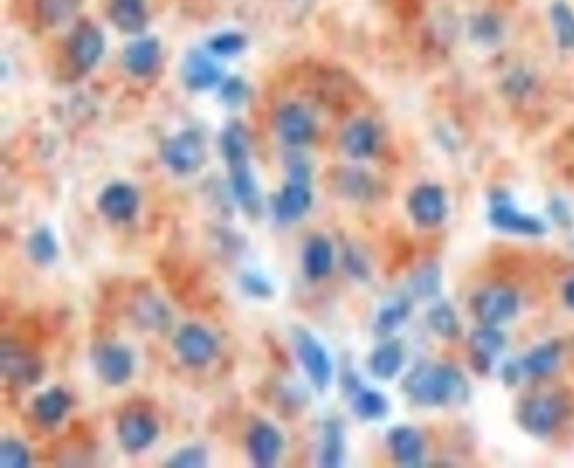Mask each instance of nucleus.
Instances as JSON below:
<instances>
[{
	"label": "nucleus",
	"instance_id": "f257e3e1",
	"mask_svg": "<svg viewBox=\"0 0 574 468\" xmlns=\"http://www.w3.org/2000/svg\"><path fill=\"white\" fill-rule=\"evenodd\" d=\"M221 149L231 174L236 201L250 216H260L261 194L256 186L250 165V137L241 123L234 122L229 125L221 137Z\"/></svg>",
	"mask_w": 574,
	"mask_h": 468
},
{
	"label": "nucleus",
	"instance_id": "f03ea898",
	"mask_svg": "<svg viewBox=\"0 0 574 468\" xmlns=\"http://www.w3.org/2000/svg\"><path fill=\"white\" fill-rule=\"evenodd\" d=\"M403 388L418 405L443 406L463 398L467 383L455 367L423 362L404 378Z\"/></svg>",
	"mask_w": 574,
	"mask_h": 468
},
{
	"label": "nucleus",
	"instance_id": "7ed1b4c3",
	"mask_svg": "<svg viewBox=\"0 0 574 468\" xmlns=\"http://www.w3.org/2000/svg\"><path fill=\"white\" fill-rule=\"evenodd\" d=\"M569 411L571 401L568 396L563 393L543 394L524 399L517 411V420L534 437H549L568 418Z\"/></svg>",
	"mask_w": 574,
	"mask_h": 468
},
{
	"label": "nucleus",
	"instance_id": "20e7f679",
	"mask_svg": "<svg viewBox=\"0 0 574 468\" xmlns=\"http://www.w3.org/2000/svg\"><path fill=\"white\" fill-rule=\"evenodd\" d=\"M292 341L303 371L309 376L315 389L324 393L334 378V366L329 352L325 351V347L317 341L312 332L303 327H293Z\"/></svg>",
	"mask_w": 574,
	"mask_h": 468
},
{
	"label": "nucleus",
	"instance_id": "39448f33",
	"mask_svg": "<svg viewBox=\"0 0 574 468\" xmlns=\"http://www.w3.org/2000/svg\"><path fill=\"white\" fill-rule=\"evenodd\" d=\"M0 369L4 378L17 386H34L43 378V362L36 354L17 342H2Z\"/></svg>",
	"mask_w": 574,
	"mask_h": 468
},
{
	"label": "nucleus",
	"instance_id": "423d86ee",
	"mask_svg": "<svg viewBox=\"0 0 574 468\" xmlns=\"http://www.w3.org/2000/svg\"><path fill=\"white\" fill-rule=\"evenodd\" d=\"M162 159L177 174L196 172L206 159L201 135L194 130H184L167 140L162 147Z\"/></svg>",
	"mask_w": 574,
	"mask_h": 468
},
{
	"label": "nucleus",
	"instance_id": "0eeeda50",
	"mask_svg": "<svg viewBox=\"0 0 574 468\" xmlns=\"http://www.w3.org/2000/svg\"><path fill=\"white\" fill-rule=\"evenodd\" d=\"M472 310L482 324L499 325L511 320L517 314L519 297L512 288H485L475 295Z\"/></svg>",
	"mask_w": 574,
	"mask_h": 468
},
{
	"label": "nucleus",
	"instance_id": "6e6552de",
	"mask_svg": "<svg viewBox=\"0 0 574 468\" xmlns=\"http://www.w3.org/2000/svg\"><path fill=\"white\" fill-rule=\"evenodd\" d=\"M176 351L187 366L204 367L218 354V342L202 325H184L176 337Z\"/></svg>",
	"mask_w": 574,
	"mask_h": 468
},
{
	"label": "nucleus",
	"instance_id": "1a4fd4ad",
	"mask_svg": "<svg viewBox=\"0 0 574 468\" xmlns=\"http://www.w3.org/2000/svg\"><path fill=\"white\" fill-rule=\"evenodd\" d=\"M117 435L127 452H144L159 437V423L147 411H128L118 421Z\"/></svg>",
	"mask_w": 574,
	"mask_h": 468
},
{
	"label": "nucleus",
	"instance_id": "9d476101",
	"mask_svg": "<svg viewBox=\"0 0 574 468\" xmlns=\"http://www.w3.org/2000/svg\"><path fill=\"white\" fill-rule=\"evenodd\" d=\"M93 364L98 378L108 386H122L132 378L135 359L130 349L118 344H105L95 351Z\"/></svg>",
	"mask_w": 574,
	"mask_h": 468
},
{
	"label": "nucleus",
	"instance_id": "9b49d317",
	"mask_svg": "<svg viewBox=\"0 0 574 468\" xmlns=\"http://www.w3.org/2000/svg\"><path fill=\"white\" fill-rule=\"evenodd\" d=\"M103 51H105L103 34L90 22H83L71 34L68 53L76 70L90 71L91 68H95L96 63L103 56Z\"/></svg>",
	"mask_w": 574,
	"mask_h": 468
},
{
	"label": "nucleus",
	"instance_id": "f8f14e48",
	"mask_svg": "<svg viewBox=\"0 0 574 468\" xmlns=\"http://www.w3.org/2000/svg\"><path fill=\"white\" fill-rule=\"evenodd\" d=\"M490 223L505 233L521 234V236H541L546 233L541 219L531 214L521 213L519 209L507 201L505 197H495L490 208Z\"/></svg>",
	"mask_w": 574,
	"mask_h": 468
},
{
	"label": "nucleus",
	"instance_id": "ddd939ff",
	"mask_svg": "<svg viewBox=\"0 0 574 468\" xmlns=\"http://www.w3.org/2000/svg\"><path fill=\"white\" fill-rule=\"evenodd\" d=\"M408 209L411 218L420 226H438L447 218V196L442 187L423 184L411 192Z\"/></svg>",
	"mask_w": 574,
	"mask_h": 468
},
{
	"label": "nucleus",
	"instance_id": "4468645a",
	"mask_svg": "<svg viewBox=\"0 0 574 468\" xmlns=\"http://www.w3.org/2000/svg\"><path fill=\"white\" fill-rule=\"evenodd\" d=\"M246 447L256 467H275L283 450L282 433L272 423H256L248 433Z\"/></svg>",
	"mask_w": 574,
	"mask_h": 468
},
{
	"label": "nucleus",
	"instance_id": "2eb2a0df",
	"mask_svg": "<svg viewBox=\"0 0 574 468\" xmlns=\"http://www.w3.org/2000/svg\"><path fill=\"white\" fill-rule=\"evenodd\" d=\"M139 192L125 182L108 186L98 201V208L113 223H127L139 211Z\"/></svg>",
	"mask_w": 574,
	"mask_h": 468
},
{
	"label": "nucleus",
	"instance_id": "dca6fc26",
	"mask_svg": "<svg viewBox=\"0 0 574 468\" xmlns=\"http://www.w3.org/2000/svg\"><path fill=\"white\" fill-rule=\"evenodd\" d=\"M277 130L288 145L298 147L312 142L315 137L314 118L302 105L292 103L278 113Z\"/></svg>",
	"mask_w": 574,
	"mask_h": 468
},
{
	"label": "nucleus",
	"instance_id": "f3484780",
	"mask_svg": "<svg viewBox=\"0 0 574 468\" xmlns=\"http://www.w3.org/2000/svg\"><path fill=\"white\" fill-rule=\"evenodd\" d=\"M312 208L309 182L290 179L275 199V216L280 223H293L303 218Z\"/></svg>",
	"mask_w": 574,
	"mask_h": 468
},
{
	"label": "nucleus",
	"instance_id": "a211bd4d",
	"mask_svg": "<svg viewBox=\"0 0 574 468\" xmlns=\"http://www.w3.org/2000/svg\"><path fill=\"white\" fill-rule=\"evenodd\" d=\"M388 443L394 460L404 467H416L423 460L425 443L420 433L411 426H398L391 430Z\"/></svg>",
	"mask_w": 574,
	"mask_h": 468
},
{
	"label": "nucleus",
	"instance_id": "6ab92c4d",
	"mask_svg": "<svg viewBox=\"0 0 574 468\" xmlns=\"http://www.w3.org/2000/svg\"><path fill=\"white\" fill-rule=\"evenodd\" d=\"M347 154L354 159H367L376 154L379 145V132L369 120H357L347 128L342 139Z\"/></svg>",
	"mask_w": 574,
	"mask_h": 468
},
{
	"label": "nucleus",
	"instance_id": "aec40b11",
	"mask_svg": "<svg viewBox=\"0 0 574 468\" xmlns=\"http://www.w3.org/2000/svg\"><path fill=\"white\" fill-rule=\"evenodd\" d=\"M334 268V248L324 236H315L303 250V270L310 280L329 277Z\"/></svg>",
	"mask_w": 574,
	"mask_h": 468
},
{
	"label": "nucleus",
	"instance_id": "412c9836",
	"mask_svg": "<svg viewBox=\"0 0 574 468\" xmlns=\"http://www.w3.org/2000/svg\"><path fill=\"white\" fill-rule=\"evenodd\" d=\"M504 346V334L495 329V325H484L482 329L475 330L470 337V352H472L475 367L485 371Z\"/></svg>",
	"mask_w": 574,
	"mask_h": 468
},
{
	"label": "nucleus",
	"instance_id": "4be33fe9",
	"mask_svg": "<svg viewBox=\"0 0 574 468\" xmlns=\"http://www.w3.org/2000/svg\"><path fill=\"white\" fill-rule=\"evenodd\" d=\"M71 405H73V399L68 391H64L63 388H53L48 389L46 393L39 394L38 398L34 399L32 411L39 423L54 426L63 420L66 413L70 411Z\"/></svg>",
	"mask_w": 574,
	"mask_h": 468
},
{
	"label": "nucleus",
	"instance_id": "5701e85b",
	"mask_svg": "<svg viewBox=\"0 0 574 468\" xmlns=\"http://www.w3.org/2000/svg\"><path fill=\"white\" fill-rule=\"evenodd\" d=\"M182 76H184L187 88L194 91L209 90V88L218 85L219 80H221V70L208 56L192 53L189 54V58L184 63Z\"/></svg>",
	"mask_w": 574,
	"mask_h": 468
},
{
	"label": "nucleus",
	"instance_id": "b1692460",
	"mask_svg": "<svg viewBox=\"0 0 574 468\" xmlns=\"http://www.w3.org/2000/svg\"><path fill=\"white\" fill-rule=\"evenodd\" d=\"M132 317L140 327L147 330L167 329L171 325V312L155 295H140L132 304Z\"/></svg>",
	"mask_w": 574,
	"mask_h": 468
},
{
	"label": "nucleus",
	"instance_id": "393cba45",
	"mask_svg": "<svg viewBox=\"0 0 574 468\" xmlns=\"http://www.w3.org/2000/svg\"><path fill=\"white\" fill-rule=\"evenodd\" d=\"M108 16L120 31L137 34L147 26L145 0H112Z\"/></svg>",
	"mask_w": 574,
	"mask_h": 468
},
{
	"label": "nucleus",
	"instance_id": "a878e982",
	"mask_svg": "<svg viewBox=\"0 0 574 468\" xmlns=\"http://www.w3.org/2000/svg\"><path fill=\"white\" fill-rule=\"evenodd\" d=\"M160 46L155 39H139L130 44L125 53V66L135 76H147L157 68Z\"/></svg>",
	"mask_w": 574,
	"mask_h": 468
},
{
	"label": "nucleus",
	"instance_id": "bb28decb",
	"mask_svg": "<svg viewBox=\"0 0 574 468\" xmlns=\"http://www.w3.org/2000/svg\"><path fill=\"white\" fill-rule=\"evenodd\" d=\"M335 189L352 199H369L376 192V182L373 177L359 169H339L332 179Z\"/></svg>",
	"mask_w": 574,
	"mask_h": 468
},
{
	"label": "nucleus",
	"instance_id": "cd10ccee",
	"mask_svg": "<svg viewBox=\"0 0 574 468\" xmlns=\"http://www.w3.org/2000/svg\"><path fill=\"white\" fill-rule=\"evenodd\" d=\"M344 452H346V443H344L341 423L335 420L325 421L324 430H322V445H320V465L327 468L341 467L344 462Z\"/></svg>",
	"mask_w": 574,
	"mask_h": 468
},
{
	"label": "nucleus",
	"instance_id": "c85d7f7f",
	"mask_svg": "<svg viewBox=\"0 0 574 468\" xmlns=\"http://www.w3.org/2000/svg\"><path fill=\"white\" fill-rule=\"evenodd\" d=\"M403 349L396 342H389L378 347L369 359L371 373L379 379H393L403 367Z\"/></svg>",
	"mask_w": 574,
	"mask_h": 468
},
{
	"label": "nucleus",
	"instance_id": "c756f323",
	"mask_svg": "<svg viewBox=\"0 0 574 468\" xmlns=\"http://www.w3.org/2000/svg\"><path fill=\"white\" fill-rule=\"evenodd\" d=\"M559 359L561 346L558 342H548L529 352V356L524 359V369L532 378H546L558 367Z\"/></svg>",
	"mask_w": 574,
	"mask_h": 468
},
{
	"label": "nucleus",
	"instance_id": "7c9ffc66",
	"mask_svg": "<svg viewBox=\"0 0 574 468\" xmlns=\"http://www.w3.org/2000/svg\"><path fill=\"white\" fill-rule=\"evenodd\" d=\"M352 408L359 418L367 421L381 420L388 415L389 403L386 396L371 391V389H357L352 399Z\"/></svg>",
	"mask_w": 574,
	"mask_h": 468
},
{
	"label": "nucleus",
	"instance_id": "2f4dec72",
	"mask_svg": "<svg viewBox=\"0 0 574 468\" xmlns=\"http://www.w3.org/2000/svg\"><path fill=\"white\" fill-rule=\"evenodd\" d=\"M27 253L34 263L48 266L58 258V243L48 228H39L27 240Z\"/></svg>",
	"mask_w": 574,
	"mask_h": 468
},
{
	"label": "nucleus",
	"instance_id": "473e14b6",
	"mask_svg": "<svg viewBox=\"0 0 574 468\" xmlns=\"http://www.w3.org/2000/svg\"><path fill=\"white\" fill-rule=\"evenodd\" d=\"M551 22L558 44L563 49H574V11L564 2L551 7Z\"/></svg>",
	"mask_w": 574,
	"mask_h": 468
},
{
	"label": "nucleus",
	"instance_id": "72a5a7b5",
	"mask_svg": "<svg viewBox=\"0 0 574 468\" xmlns=\"http://www.w3.org/2000/svg\"><path fill=\"white\" fill-rule=\"evenodd\" d=\"M80 2L81 0H38L39 17L49 26L61 24L78 11Z\"/></svg>",
	"mask_w": 574,
	"mask_h": 468
},
{
	"label": "nucleus",
	"instance_id": "f704fd0d",
	"mask_svg": "<svg viewBox=\"0 0 574 468\" xmlns=\"http://www.w3.org/2000/svg\"><path fill=\"white\" fill-rule=\"evenodd\" d=\"M428 322H430L431 329L440 336L455 339L460 334V322H458L457 314L447 304L436 305L435 309L431 310L430 315H428Z\"/></svg>",
	"mask_w": 574,
	"mask_h": 468
},
{
	"label": "nucleus",
	"instance_id": "c9c22d12",
	"mask_svg": "<svg viewBox=\"0 0 574 468\" xmlns=\"http://www.w3.org/2000/svg\"><path fill=\"white\" fill-rule=\"evenodd\" d=\"M410 312L411 307L406 300H398L394 304H389L379 312L376 330L379 334H391L394 329H398L399 325L406 322Z\"/></svg>",
	"mask_w": 574,
	"mask_h": 468
},
{
	"label": "nucleus",
	"instance_id": "e433bc0d",
	"mask_svg": "<svg viewBox=\"0 0 574 468\" xmlns=\"http://www.w3.org/2000/svg\"><path fill=\"white\" fill-rule=\"evenodd\" d=\"M31 465V453L19 440H4L0 445V467L26 468Z\"/></svg>",
	"mask_w": 574,
	"mask_h": 468
},
{
	"label": "nucleus",
	"instance_id": "4c0bfd02",
	"mask_svg": "<svg viewBox=\"0 0 574 468\" xmlns=\"http://www.w3.org/2000/svg\"><path fill=\"white\" fill-rule=\"evenodd\" d=\"M245 38L236 32H224L218 34L209 41V49L218 56H234L245 49Z\"/></svg>",
	"mask_w": 574,
	"mask_h": 468
},
{
	"label": "nucleus",
	"instance_id": "58836bf2",
	"mask_svg": "<svg viewBox=\"0 0 574 468\" xmlns=\"http://www.w3.org/2000/svg\"><path fill=\"white\" fill-rule=\"evenodd\" d=\"M208 465V453L202 447H186L172 455L167 467L199 468Z\"/></svg>",
	"mask_w": 574,
	"mask_h": 468
},
{
	"label": "nucleus",
	"instance_id": "ea45409f",
	"mask_svg": "<svg viewBox=\"0 0 574 468\" xmlns=\"http://www.w3.org/2000/svg\"><path fill=\"white\" fill-rule=\"evenodd\" d=\"M472 34L475 38L482 41V43H495L500 39L502 34V26L500 22L492 16H480L477 21L472 24Z\"/></svg>",
	"mask_w": 574,
	"mask_h": 468
},
{
	"label": "nucleus",
	"instance_id": "a19ab883",
	"mask_svg": "<svg viewBox=\"0 0 574 468\" xmlns=\"http://www.w3.org/2000/svg\"><path fill=\"white\" fill-rule=\"evenodd\" d=\"M241 287L251 297L270 298L273 295L272 283L258 273H245L241 277Z\"/></svg>",
	"mask_w": 574,
	"mask_h": 468
},
{
	"label": "nucleus",
	"instance_id": "79ce46f5",
	"mask_svg": "<svg viewBox=\"0 0 574 468\" xmlns=\"http://www.w3.org/2000/svg\"><path fill=\"white\" fill-rule=\"evenodd\" d=\"M415 290L421 297H430L436 292V288L440 285V272L436 270L435 266H428V268H423L418 275H416L415 280Z\"/></svg>",
	"mask_w": 574,
	"mask_h": 468
},
{
	"label": "nucleus",
	"instance_id": "37998d69",
	"mask_svg": "<svg viewBox=\"0 0 574 468\" xmlns=\"http://www.w3.org/2000/svg\"><path fill=\"white\" fill-rule=\"evenodd\" d=\"M245 85L240 80H231L223 86V98L228 105H240L245 100Z\"/></svg>",
	"mask_w": 574,
	"mask_h": 468
},
{
	"label": "nucleus",
	"instance_id": "c03bdc74",
	"mask_svg": "<svg viewBox=\"0 0 574 468\" xmlns=\"http://www.w3.org/2000/svg\"><path fill=\"white\" fill-rule=\"evenodd\" d=\"M564 302L574 309V280L568 282V285L564 287Z\"/></svg>",
	"mask_w": 574,
	"mask_h": 468
}]
</instances>
